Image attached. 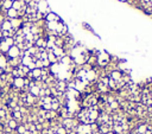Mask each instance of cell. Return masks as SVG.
<instances>
[{
	"mask_svg": "<svg viewBox=\"0 0 152 134\" xmlns=\"http://www.w3.org/2000/svg\"><path fill=\"white\" fill-rule=\"evenodd\" d=\"M24 56V51H22L17 45H13L9 49V51L6 52V57L9 59H13V58H19Z\"/></svg>",
	"mask_w": 152,
	"mask_h": 134,
	"instance_id": "6da1fadb",
	"label": "cell"
},
{
	"mask_svg": "<svg viewBox=\"0 0 152 134\" xmlns=\"http://www.w3.org/2000/svg\"><path fill=\"white\" fill-rule=\"evenodd\" d=\"M44 20L46 23H50V22H61V18L57 13H54V12H50L48 13L45 17H44Z\"/></svg>",
	"mask_w": 152,
	"mask_h": 134,
	"instance_id": "7a4b0ae2",
	"label": "cell"
},
{
	"mask_svg": "<svg viewBox=\"0 0 152 134\" xmlns=\"http://www.w3.org/2000/svg\"><path fill=\"white\" fill-rule=\"evenodd\" d=\"M0 30L1 31H11L12 30V25H11L10 19H5L1 24H0Z\"/></svg>",
	"mask_w": 152,
	"mask_h": 134,
	"instance_id": "3957f363",
	"label": "cell"
},
{
	"mask_svg": "<svg viewBox=\"0 0 152 134\" xmlns=\"http://www.w3.org/2000/svg\"><path fill=\"white\" fill-rule=\"evenodd\" d=\"M5 125H6V126H7V127H9V128H10L11 130H16L19 123H18V122H17L16 120H13V119L11 117V119H9V120H7L6 122H5Z\"/></svg>",
	"mask_w": 152,
	"mask_h": 134,
	"instance_id": "277c9868",
	"label": "cell"
},
{
	"mask_svg": "<svg viewBox=\"0 0 152 134\" xmlns=\"http://www.w3.org/2000/svg\"><path fill=\"white\" fill-rule=\"evenodd\" d=\"M7 64H9V58L6 57V55L0 53V68L4 70L6 66H7Z\"/></svg>",
	"mask_w": 152,
	"mask_h": 134,
	"instance_id": "5b68a950",
	"label": "cell"
},
{
	"mask_svg": "<svg viewBox=\"0 0 152 134\" xmlns=\"http://www.w3.org/2000/svg\"><path fill=\"white\" fill-rule=\"evenodd\" d=\"M0 6H1V9L4 11H7V10L12 9V1H11V0H1V4H0Z\"/></svg>",
	"mask_w": 152,
	"mask_h": 134,
	"instance_id": "8992f818",
	"label": "cell"
},
{
	"mask_svg": "<svg viewBox=\"0 0 152 134\" xmlns=\"http://www.w3.org/2000/svg\"><path fill=\"white\" fill-rule=\"evenodd\" d=\"M5 14H6V17H7L9 19H14V18H18V11H16V10H13V9L7 10Z\"/></svg>",
	"mask_w": 152,
	"mask_h": 134,
	"instance_id": "52a82bcc",
	"label": "cell"
},
{
	"mask_svg": "<svg viewBox=\"0 0 152 134\" xmlns=\"http://www.w3.org/2000/svg\"><path fill=\"white\" fill-rule=\"evenodd\" d=\"M48 61H49L50 64H56V63H58L57 57L51 52V50H48Z\"/></svg>",
	"mask_w": 152,
	"mask_h": 134,
	"instance_id": "ba28073f",
	"label": "cell"
},
{
	"mask_svg": "<svg viewBox=\"0 0 152 134\" xmlns=\"http://www.w3.org/2000/svg\"><path fill=\"white\" fill-rule=\"evenodd\" d=\"M24 5H25V4L22 1V0H14V1L12 3V9L16 10V11H19Z\"/></svg>",
	"mask_w": 152,
	"mask_h": 134,
	"instance_id": "9c48e42d",
	"label": "cell"
},
{
	"mask_svg": "<svg viewBox=\"0 0 152 134\" xmlns=\"http://www.w3.org/2000/svg\"><path fill=\"white\" fill-rule=\"evenodd\" d=\"M25 132H26L25 125H24V123H19L18 127H17V129H16V133H17V134H24Z\"/></svg>",
	"mask_w": 152,
	"mask_h": 134,
	"instance_id": "30bf717a",
	"label": "cell"
},
{
	"mask_svg": "<svg viewBox=\"0 0 152 134\" xmlns=\"http://www.w3.org/2000/svg\"><path fill=\"white\" fill-rule=\"evenodd\" d=\"M56 134H68V130L63 127V126H58L57 128H56Z\"/></svg>",
	"mask_w": 152,
	"mask_h": 134,
	"instance_id": "8fae6325",
	"label": "cell"
}]
</instances>
